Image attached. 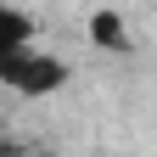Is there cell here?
Masks as SVG:
<instances>
[{"instance_id":"2","label":"cell","mask_w":157,"mask_h":157,"mask_svg":"<svg viewBox=\"0 0 157 157\" xmlns=\"http://www.w3.org/2000/svg\"><path fill=\"white\" fill-rule=\"evenodd\" d=\"M84 28H90V45L107 51V56H129V51H135V34H129V23H124L112 6H95Z\"/></svg>"},{"instance_id":"1","label":"cell","mask_w":157,"mask_h":157,"mask_svg":"<svg viewBox=\"0 0 157 157\" xmlns=\"http://www.w3.org/2000/svg\"><path fill=\"white\" fill-rule=\"evenodd\" d=\"M67 56H56V51H0V84H6L11 95H28V101H39V95H56V90H67Z\"/></svg>"},{"instance_id":"3","label":"cell","mask_w":157,"mask_h":157,"mask_svg":"<svg viewBox=\"0 0 157 157\" xmlns=\"http://www.w3.org/2000/svg\"><path fill=\"white\" fill-rule=\"evenodd\" d=\"M23 45H34V17L6 0L0 6V51H23Z\"/></svg>"}]
</instances>
